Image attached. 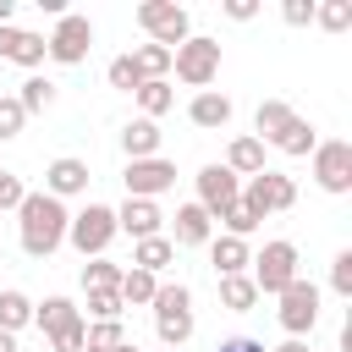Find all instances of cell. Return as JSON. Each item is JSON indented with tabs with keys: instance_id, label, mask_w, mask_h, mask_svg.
<instances>
[{
	"instance_id": "ac0fdd59",
	"label": "cell",
	"mask_w": 352,
	"mask_h": 352,
	"mask_svg": "<svg viewBox=\"0 0 352 352\" xmlns=\"http://www.w3.org/2000/svg\"><path fill=\"white\" fill-rule=\"evenodd\" d=\"M187 116H192V126L214 132V126H226V121H231V99H226V94H214V88H204V94H192Z\"/></svg>"
},
{
	"instance_id": "1f68e13d",
	"label": "cell",
	"mask_w": 352,
	"mask_h": 352,
	"mask_svg": "<svg viewBox=\"0 0 352 352\" xmlns=\"http://www.w3.org/2000/svg\"><path fill=\"white\" fill-rule=\"evenodd\" d=\"M132 60H138L143 82H154V77H165V72H170V50H160V44H138V50H132Z\"/></svg>"
},
{
	"instance_id": "603a6c76",
	"label": "cell",
	"mask_w": 352,
	"mask_h": 352,
	"mask_svg": "<svg viewBox=\"0 0 352 352\" xmlns=\"http://www.w3.org/2000/svg\"><path fill=\"white\" fill-rule=\"evenodd\" d=\"M292 116H297V110H292L286 99H264V104H258V116H253V126H258L253 138H258V143H275V138H280V126H286Z\"/></svg>"
},
{
	"instance_id": "60d3db41",
	"label": "cell",
	"mask_w": 352,
	"mask_h": 352,
	"mask_svg": "<svg viewBox=\"0 0 352 352\" xmlns=\"http://www.w3.org/2000/svg\"><path fill=\"white\" fill-rule=\"evenodd\" d=\"M280 16H286L292 28H308V22H314V0H286V6H280Z\"/></svg>"
},
{
	"instance_id": "3957f363",
	"label": "cell",
	"mask_w": 352,
	"mask_h": 352,
	"mask_svg": "<svg viewBox=\"0 0 352 352\" xmlns=\"http://www.w3.org/2000/svg\"><path fill=\"white\" fill-rule=\"evenodd\" d=\"M170 72L187 82V88H209L214 77H220V38H204V33H192L187 44H176L170 50Z\"/></svg>"
},
{
	"instance_id": "d6a6232c",
	"label": "cell",
	"mask_w": 352,
	"mask_h": 352,
	"mask_svg": "<svg viewBox=\"0 0 352 352\" xmlns=\"http://www.w3.org/2000/svg\"><path fill=\"white\" fill-rule=\"evenodd\" d=\"M16 104H22L28 116H33V110H50V104H55V82H50V77H28L22 94H16Z\"/></svg>"
},
{
	"instance_id": "52a82bcc",
	"label": "cell",
	"mask_w": 352,
	"mask_h": 352,
	"mask_svg": "<svg viewBox=\"0 0 352 352\" xmlns=\"http://www.w3.org/2000/svg\"><path fill=\"white\" fill-rule=\"evenodd\" d=\"M242 204H248L258 220H264V214H280V209H292V204H297V182L264 165L258 176H248V187H242Z\"/></svg>"
},
{
	"instance_id": "30bf717a",
	"label": "cell",
	"mask_w": 352,
	"mask_h": 352,
	"mask_svg": "<svg viewBox=\"0 0 352 352\" xmlns=\"http://www.w3.org/2000/svg\"><path fill=\"white\" fill-rule=\"evenodd\" d=\"M314 182L324 192H352V143L346 138L314 143Z\"/></svg>"
},
{
	"instance_id": "9a60e30c",
	"label": "cell",
	"mask_w": 352,
	"mask_h": 352,
	"mask_svg": "<svg viewBox=\"0 0 352 352\" xmlns=\"http://www.w3.org/2000/svg\"><path fill=\"white\" fill-rule=\"evenodd\" d=\"M160 204H148V198H126L121 209H116V231H126L132 242H143V236H160Z\"/></svg>"
},
{
	"instance_id": "ee69618b",
	"label": "cell",
	"mask_w": 352,
	"mask_h": 352,
	"mask_svg": "<svg viewBox=\"0 0 352 352\" xmlns=\"http://www.w3.org/2000/svg\"><path fill=\"white\" fill-rule=\"evenodd\" d=\"M11 16H16V0H0V28H11Z\"/></svg>"
},
{
	"instance_id": "2e32d148",
	"label": "cell",
	"mask_w": 352,
	"mask_h": 352,
	"mask_svg": "<svg viewBox=\"0 0 352 352\" xmlns=\"http://www.w3.org/2000/svg\"><path fill=\"white\" fill-rule=\"evenodd\" d=\"M226 170L242 182V176H258L264 170V143L253 138V132H242V138H231V148H226Z\"/></svg>"
},
{
	"instance_id": "e0dca14e",
	"label": "cell",
	"mask_w": 352,
	"mask_h": 352,
	"mask_svg": "<svg viewBox=\"0 0 352 352\" xmlns=\"http://www.w3.org/2000/svg\"><path fill=\"white\" fill-rule=\"evenodd\" d=\"M214 236V220H209V209H198V204H182L176 209V248H204Z\"/></svg>"
},
{
	"instance_id": "ffe728a7",
	"label": "cell",
	"mask_w": 352,
	"mask_h": 352,
	"mask_svg": "<svg viewBox=\"0 0 352 352\" xmlns=\"http://www.w3.org/2000/svg\"><path fill=\"white\" fill-rule=\"evenodd\" d=\"M209 264H214L220 275H242V270L253 264V253H248L242 236H209Z\"/></svg>"
},
{
	"instance_id": "484cf974",
	"label": "cell",
	"mask_w": 352,
	"mask_h": 352,
	"mask_svg": "<svg viewBox=\"0 0 352 352\" xmlns=\"http://www.w3.org/2000/svg\"><path fill=\"white\" fill-rule=\"evenodd\" d=\"M22 324H33V297L28 292H0V330L16 336Z\"/></svg>"
},
{
	"instance_id": "44dd1931",
	"label": "cell",
	"mask_w": 352,
	"mask_h": 352,
	"mask_svg": "<svg viewBox=\"0 0 352 352\" xmlns=\"http://www.w3.org/2000/svg\"><path fill=\"white\" fill-rule=\"evenodd\" d=\"M82 319V308L72 302V297H44V302H33V324L44 330V336H55V330H66V324H77Z\"/></svg>"
},
{
	"instance_id": "f546056e",
	"label": "cell",
	"mask_w": 352,
	"mask_h": 352,
	"mask_svg": "<svg viewBox=\"0 0 352 352\" xmlns=\"http://www.w3.org/2000/svg\"><path fill=\"white\" fill-rule=\"evenodd\" d=\"M82 286L88 292H121V264H110V258L82 264Z\"/></svg>"
},
{
	"instance_id": "7c38bea8",
	"label": "cell",
	"mask_w": 352,
	"mask_h": 352,
	"mask_svg": "<svg viewBox=\"0 0 352 352\" xmlns=\"http://www.w3.org/2000/svg\"><path fill=\"white\" fill-rule=\"evenodd\" d=\"M236 198H242V182H236L226 165H204V170H198V198H192V204L209 209V220H220Z\"/></svg>"
},
{
	"instance_id": "cb8c5ba5",
	"label": "cell",
	"mask_w": 352,
	"mask_h": 352,
	"mask_svg": "<svg viewBox=\"0 0 352 352\" xmlns=\"http://www.w3.org/2000/svg\"><path fill=\"white\" fill-rule=\"evenodd\" d=\"M314 143H319V138H314V126H308L302 116H292V121L280 126V138H275V148H280V154H292V160L314 154Z\"/></svg>"
},
{
	"instance_id": "ab89813d",
	"label": "cell",
	"mask_w": 352,
	"mask_h": 352,
	"mask_svg": "<svg viewBox=\"0 0 352 352\" xmlns=\"http://www.w3.org/2000/svg\"><path fill=\"white\" fill-rule=\"evenodd\" d=\"M22 198H28V187H22V176H11V170L0 165V209H22Z\"/></svg>"
},
{
	"instance_id": "8fae6325",
	"label": "cell",
	"mask_w": 352,
	"mask_h": 352,
	"mask_svg": "<svg viewBox=\"0 0 352 352\" xmlns=\"http://www.w3.org/2000/svg\"><path fill=\"white\" fill-rule=\"evenodd\" d=\"M121 182H126V198H148V204H154L160 192L176 187V165L160 160V154H154V160H126V176H121Z\"/></svg>"
},
{
	"instance_id": "d6986e66",
	"label": "cell",
	"mask_w": 352,
	"mask_h": 352,
	"mask_svg": "<svg viewBox=\"0 0 352 352\" xmlns=\"http://www.w3.org/2000/svg\"><path fill=\"white\" fill-rule=\"evenodd\" d=\"M121 148H126V160H154V154H160V126H154L148 116L126 121V126H121Z\"/></svg>"
},
{
	"instance_id": "7402d4cb",
	"label": "cell",
	"mask_w": 352,
	"mask_h": 352,
	"mask_svg": "<svg viewBox=\"0 0 352 352\" xmlns=\"http://www.w3.org/2000/svg\"><path fill=\"white\" fill-rule=\"evenodd\" d=\"M170 258H176V242H170V236H143V242L132 248V270H148V275L170 270Z\"/></svg>"
},
{
	"instance_id": "9c48e42d",
	"label": "cell",
	"mask_w": 352,
	"mask_h": 352,
	"mask_svg": "<svg viewBox=\"0 0 352 352\" xmlns=\"http://www.w3.org/2000/svg\"><path fill=\"white\" fill-rule=\"evenodd\" d=\"M314 324H319V286L297 275V280L280 292V330L297 341V336H308Z\"/></svg>"
},
{
	"instance_id": "6da1fadb",
	"label": "cell",
	"mask_w": 352,
	"mask_h": 352,
	"mask_svg": "<svg viewBox=\"0 0 352 352\" xmlns=\"http://www.w3.org/2000/svg\"><path fill=\"white\" fill-rule=\"evenodd\" d=\"M16 220H22V253L28 258H50L60 242H66V204L60 198H50V192H28L22 198V209H16Z\"/></svg>"
},
{
	"instance_id": "4dcf8cb0",
	"label": "cell",
	"mask_w": 352,
	"mask_h": 352,
	"mask_svg": "<svg viewBox=\"0 0 352 352\" xmlns=\"http://www.w3.org/2000/svg\"><path fill=\"white\" fill-rule=\"evenodd\" d=\"M314 22H319L324 33H346V28H352V0H324V6H314Z\"/></svg>"
},
{
	"instance_id": "f1b7e54d",
	"label": "cell",
	"mask_w": 352,
	"mask_h": 352,
	"mask_svg": "<svg viewBox=\"0 0 352 352\" xmlns=\"http://www.w3.org/2000/svg\"><path fill=\"white\" fill-rule=\"evenodd\" d=\"M138 104H143V116L154 121V116H165V110L176 104V94H170V82H165V77H154V82H143V88H138Z\"/></svg>"
},
{
	"instance_id": "d4e9b609",
	"label": "cell",
	"mask_w": 352,
	"mask_h": 352,
	"mask_svg": "<svg viewBox=\"0 0 352 352\" xmlns=\"http://www.w3.org/2000/svg\"><path fill=\"white\" fill-rule=\"evenodd\" d=\"M154 292H160V275H148V270H121V302L132 308H148L154 302Z\"/></svg>"
},
{
	"instance_id": "5b68a950",
	"label": "cell",
	"mask_w": 352,
	"mask_h": 352,
	"mask_svg": "<svg viewBox=\"0 0 352 352\" xmlns=\"http://www.w3.org/2000/svg\"><path fill=\"white\" fill-rule=\"evenodd\" d=\"M110 236H116V209H110V204H88L82 214L66 220V242H72L82 258H104Z\"/></svg>"
},
{
	"instance_id": "74e56055",
	"label": "cell",
	"mask_w": 352,
	"mask_h": 352,
	"mask_svg": "<svg viewBox=\"0 0 352 352\" xmlns=\"http://www.w3.org/2000/svg\"><path fill=\"white\" fill-rule=\"evenodd\" d=\"M82 336H88V319H77V324L55 330V336H50V352H82Z\"/></svg>"
},
{
	"instance_id": "4fadbf2b",
	"label": "cell",
	"mask_w": 352,
	"mask_h": 352,
	"mask_svg": "<svg viewBox=\"0 0 352 352\" xmlns=\"http://www.w3.org/2000/svg\"><path fill=\"white\" fill-rule=\"evenodd\" d=\"M44 192H50V198H77V192H88V160H77V154L50 160V170H44Z\"/></svg>"
},
{
	"instance_id": "8992f818",
	"label": "cell",
	"mask_w": 352,
	"mask_h": 352,
	"mask_svg": "<svg viewBox=\"0 0 352 352\" xmlns=\"http://www.w3.org/2000/svg\"><path fill=\"white\" fill-rule=\"evenodd\" d=\"M253 286H258V297L270 292V297H280L292 280H297V248L280 236V242H264V253L253 258V275H248Z\"/></svg>"
},
{
	"instance_id": "b9f144b4",
	"label": "cell",
	"mask_w": 352,
	"mask_h": 352,
	"mask_svg": "<svg viewBox=\"0 0 352 352\" xmlns=\"http://www.w3.org/2000/svg\"><path fill=\"white\" fill-rule=\"evenodd\" d=\"M226 16L231 22H253L258 16V0H226Z\"/></svg>"
},
{
	"instance_id": "5bb4252c",
	"label": "cell",
	"mask_w": 352,
	"mask_h": 352,
	"mask_svg": "<svg viewBox=\"0 0 352 352\" xmlns=\"http://www.w3.org/2000/svg\"><path fill=\"white\" fill-rule=\"evenodd\" d=\"M0 60H16V66H44L50 60V44L44 33H28V28H0Z\"/></svg>"
},
{
	"instance_id": "e575fe53",
	"label": "cell",
	"mask_w": 352,
	"mask_h": 352,
	"mask_svg": "<svg viewBox=\"0 0 352 352\" xmlns=\"http://www.w3.org/2000/svg\"><path fill=\"white\" fill-rule=\"evenodd\" d=\"M220 226H226V236H242V242H248V231H258V214H253V209L236 198V204L220 214Z\"/></svg>"
},
{
	"instance_id": "7dc6e473",
	"label": "cell",
	"mask_w": 352,
	"mask_h": 352,
	"mask_svg": "<svg viewBox=\"0 0 352 352\" xmlns=\"http://www.w3.org/2000/svg\"><path fill=\"white\" fill-rule=\"evenodd\" d=\"M116 352H143V346H138V341H121V346H116Z\"/></svg>"
},
{
	"instance_id": "7bdbcfd3",
	"label": "cell",
	"mask_w": 352,
	"mask_h": 352,
	"mask_svg": "<svg viewBox=\"0 0 352 352\" xmlns=\"http://www.w3.org/2000/svg\"><path fill=\"white\" fill-rule=\"evenodd\" d=\"M214 352H264V341H253V336H231V341H220Z\"/></svg>"
},
{
	"instance_id": "4316f807",
	"label": "cell",
	"mask_w": 352,
	"mask_h": 352,
	"mask_svg": "<svg viewBox=\"0 0 352 352\" xmlns=\"http://www.w3.org/2000/svg\"><path fill=\"white\" fill-rule=\"evenodd\" d=\"M220 302H226L231 314H248V308L258 302V286H253L248 275H220Z\"/></svg>"
},
{
	"instance_id": "7a4b0ae2",
	"label": "cell",
	"mask_w": 352,
	"mask_h": 352,
	"mask_svg": "<svg viewBox=\"0 0 352 352\" xmlns=\"http://www.w3.org/2000/svg\"><path fill=\"white\" fill-rule=\"evenodd\" d=\"M154 330H160V341L165 346H182L187 336H192V292L182 286V280H160V292H154Z\"/></svg>"
},
{
	"instance_id": "8d00e7d4",
	"label": "cell",
	"mask_w": 352,
	"mask_h": 352,
	"mask_svg": "<svg viewBox=\"0 0 352 352\" xmlns=\"http://www.w3.org/2000/svg\"><path fill=\"white\" fill-rule=\"evenodd\" d=\"M22 121H28V110L16 104V94H0V143H6V138H16V132H22Z\"/></svg>"
},
{
	"instance_id": "836d02e7",
	"label": "cell",
	"mask_w": 352,
	"mask_h": 352,
	"mask_svg": "<svg viewBox=\"0 0 352 352\" xmlns=\"http://www.w3.org/2000/svg\"><path fill=\"white\" fill-rule=\"evenodd\" d=\"M104 77H110V88H121V94H138V88H143V72H138V60H132V55H116Z\"/></svg>"
},
{
	"instance_id": "bcb514c9",
	"label": "cell",
	"mask_w": 352,
	"mask_h": 352,
	"mask_svg": "<svg viewBox=\"0 0 352 352\" xmlns=\"http://www.w3.org/2000/svg\"><path fill=\"white\" fill-rule=\"evenodd\" d=\"M275 352H308V346H302V341H286V346H275Z\"/></svg>"
},
{
	"instance_id": "f35d334b",
	"label": "cell",
	"mask_w": 352,
	"mask_h": 352,
	"mask_svg": "<svg viewBox=\"0 0 352 352\" xmlns=\"http://www.w3.org/2000/svg\"><path fill=\"white\" fill-rule=\"evenodd\" d=\"M330 286H336L341 297H352V248L336 253V264H330Z\"/></svg>"
},
{
	"instance_id": "277c9868",
	"label": "cell",
	"mask_w": 352,
	"mask_h": 352,
	"mask_svg": "<svg viewBox=\"0 0 352 352\" xmlns=\"http://www.w3.org/2000/svg\"><path fill=\"white\" fill-rule=\"evenodd\" d=\"M138 28H143L148 44H160V50H176V44L192 38L187 6H176V0H143V6H138Z\"/></svg>"
},
{
	"instance_id": "d590c367",
	"label": "cell",
	"mask_w": 352,
	"mask_h": 352,
	"mask_svg": "<svg viewBox=\"0 0 352 352\" xmlns=\"http://www.w3.org/2000/svg\"><path fill=\"white\" fill-rule=\"evenodd\" d=\"M121 314H126L121 292H88V324L94 319H121Z\"/></svg>"
},
{
	"instance_id": "ba28073f",
	"label": "cell",
	"mask_w": 352,
	"mask_h": 352,
	"mask_svg": "<svg viewBox=\"0 0 352 352\" xmlns=\"http://www.w3.org/2000/svg\"><path fill=\"white\" fill-rule=\"evenodd\" d=\"M44 44H50V60H60V66H82V60H88V50H94V22H88V16H77V11H66Z\"/></svg>"
},
{
	"instance_id": "f6af8a7d",
	"label": "cell",
	"mask_w": 352,
	"mask_h": 352,
	"mask_svg": "<svg viewBox=\"0 0 352 352\" xmlns=\"http://www.w3.org/2000/svg\"><path fill=\"white\" fill-rule=\"evenodd\" d=\"M0 352H16V336H6V330H0Z\"/></svg>"
},
{
	"instance_id": "83f0119b",
	"label": "cell",
	"mask_w": 352,
	"mask_h": 352,
	"mask_svg": "<svg viewBox=\"0 0 352 352\" xmlns=\"http://www.w3.org/2000/svg\"><path fill=\"white\" fill-rule=\"evenodd\" d=\"M121 341H126L121 319H94V324H88V336H82V352H116Z\"/></svg>"
}]
</instances>
